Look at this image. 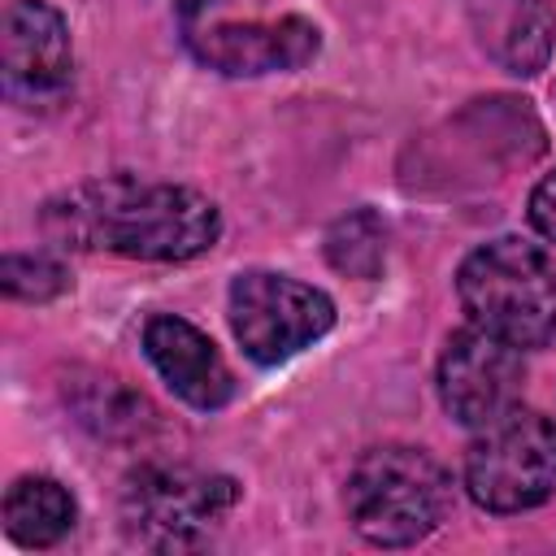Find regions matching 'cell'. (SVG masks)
<instances>
[{
    "label": "cell",
    "instance_id": "8992f818",
    "mask_svg": "<svg viewBox=\"0 0 556 556\" xmlns=\"http://www.w3.org/2000/svg\"><path fill=\"white\" fill-rule=\"evenodd\" d=\"M226 308L243 356L256 365H282L334 326V300L321 287L274 269H243L230 282Z\"/></svg>",
    "mask_w": 556,
    "mask_h": 556
},
{
    "label": "cell",
    "instance_id": "7c38bea8",
    "mask_svg": "<svg viewBox=\"0 0 556 556\" xmlns=\"http://www.w3.org/2000/svg\"><path fill=\"white\" fill-rule=\"evenodd\" d=\"M74 495L48 473H26L4 495V530L22 547H52L74 530Z\"/></svg>",
    "mask_w": 556,
    "mask_h": 556
},
{
    "label": "cell",
    "instance_id": "30bf717a",
    "mask_svg": "<svg viewBox=\"0 0 556 556\" xmlns=\"http://www.w3.org/2000/svg\"><path fill=\"white\" fill-rule=\"evenodd\" d=\"M143 352L152 361V369L165 378V387L187 400L191 408H226L235 400V374L222 361L217 343L195 330L191 321L174 317V313H156L143 321Z\"/></svg>",
    "mask_w": 556,
    "mask_h": 556
},
{
    "label": "cell",
    "instance_id": "6da1fadb",
    "mask_svg": "<svg viewBox=\"0 0 556 556\" xmlns=\"http://www.w3.org/2000/svg\"><path fill=\"white\" fill-rule=\"evenodd\" d=\"M43 230L65 248L130 261H195L222 239V208L195 187L113 174L48 200Z\"/></svg>",
    "mask_w": 556,
    "mask_h": 556
},
{
    "label": "cell",
    "instance_id": "9a60e30c",
    "mask_svg": "<svg viewBox=\"0 0 556 556\" xmlns=\"http://www.w3.org/2000/svg\"><path fill=\"white\" fill-rule=\"evenodd\" d=\"M530 226H534L547 243H556V169L543 174L539 187L530 191Z\"/></svg>",
    "mask_w": 556,
    "mask_h": 556
},
{
    "label": "cell",
    "instance_id": "5b68a950",
    "mask_svg": "<svg viewBox=\"0 0 556 556\" xmlns=\"http://www.w3.org/2000/svg\"><path fill=\"white\" fill-rule=\"evenodd\" d=\"M239 504V482L187 465H143L122 486V530L139 547L174 552L204 543Z\"/></svg>",
    "mask_w": 556,
    "mask_h": 556
},
{
    "label": "cell",
    "instance_id": "8fae6325",
    "mask_svg": "<svg viewBox=\"0 0 556 556\" xmlns=\"http://www.w3.org/2000/svg\"><path fill=\"white\" fill-rule=\"evenodd\" d=\"M482 52L508 74H539L552 56L556 13L547 0H465Z\"/></svg>",
    "mask_w": 556,
    "mask_h": 556
},
{
    "label": "cell",
    "instance_id": "3957f363",
    "mask_svg": "<svg viewBox=\"0 0 556 556\" xmlns=\"http://www.w3.org/2000/svg\"><path fill=\"white\" fill-rule=\"evenodd\" d=\"M343 504L361 539L378 547H408L434 534L447 517L452 478L426 447L387 443L356 460Z\"/></svg>",
    "mask_w": 556,
    "mask_h": 556
},
{
    "label": "cell",
    "instance_id": "277c9868",
    "mask_svg": "<svg viewBox=\"0 0 556 556\" xmlns=\"http://www.w3.org/2000/svg\"><path fill=\"white\" fill-rule=\"evenodd\" d=\"M465 491L486 513H526L556 495V421L539 408H504L478 426L465 456Z\"/></svg>",
    "mask_w": 556,
    "mask_h": 556
},
{
    "label": "cell",
    "instance_id": "ba28073f",
    "mask_svg": "<svg viewBox=\"0 0 556 556\" xmlns=\"http://www.w3.org/2000/svg\"><path fill=\"white\" fill-rule=\"evenodd\" d=\"M521 374V348L469 321L439 356V404L452 421L478 430L517 404Z\"/></svg>",
    "mask_w": 556,
    "mask_h": 556
},
{
    "label": "cell",
    "instance_id": "52a82bcc",
    "mask_svg": "<svg viewBox=\"0 0 556 556\" xmlns=\"http://www.w3.org/2000/svg\"><path fill=\"white\" fill-rule=\"evenodd\" d=\"M0 78L17 109H52L74 83V43L56 4L9 0L0 35Z\"/></svg>",
    "mask_w": 556,
    "mask_h": 556
},
{
    "label": "cell",
    "instance_id": "9c48e42d",
    "mask_svg": "<svg viewBox=\"0 0 556 556\" xmlns=\"http://www.w3.org/2000/svg\"><path fill=\"white\" fill-rule=\"evenodd\" d=\"M187 48L200 65L226 78H261L308 65L321 52V30L300 13L274 22H208L187 26Z\"/></svg>",
    "mask_w": 556,
    "mask_h": 556
},
{
    "label": "cell",
    "instance_id": "5bb4252c",
    "mask_svg": "<svg viewBox=\"0 0 556 556\" xmlns=\"http://www.w3.org/2000/svg\"><path fill=\"white\" fill-rule=\"evenodd\" d=\"M0 278L13 300H52L56 291H65L61 261H52L43 252H9L0 265Z\"/></svg>",
    "mask_w": 556,
    "mask_h": 556
},
{
    "label": "cell",
    "instance_id": "7a4b0ae2",
    "mask_svg": "<svg viewBox=\"0 0 556 556\" xmlns=\"http://www.w3.org/2000/svg\"><path fill=\"white\" fill-rule=\"evenodd\" d=\"M456 295L473 326L526 348L556 334V265L539 243L500 235L456 269Z\"/></svg>",
    "mask_w": 556,
    "mask_h": 556
},
{
    "label": "cell",
    "instance_id": "4fadbf2b",
    "mask_svg": "<svg viewBox=\"0 0 556 556\" xmlns=\"http://www.w3.org/2000/svg\"><path fill=\"white\" fill-rule=\"evenodd\" d=\"M326 256L339 274H352V278H374L382 269V256H387V230L382 222L369 213V208H356L348 217H339L326 235Z\"/></svg>",
    "mask_w": 556,
    "mask_h": 556
}]
</instances>
